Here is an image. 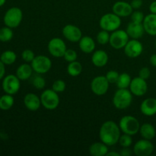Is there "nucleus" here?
<instances>
[{"mask_svg": "<svg viewBox=\"0 0 156 156\" xmlns=\"http://www.w3.org/2000/svg\"><path fill=\"white\" fill-rule=\"evenodd\" d=\"M99 136L102 143L107 146H114L120 137V128L114 121H107L101 126Z\"/></svg>", "mask_w": 156, "mask_h": 156, "instance_id": "obj_1", "label": "nucleus"}, {"mask_svg": "<svg viewBox=\"0 0 156 156\" xmlns=\"http://www.w3.org/2000/svg\"><path fill=\"white\" fill-rule=\"evenodd\" d=\"M132 94L126 88H119L113 98V103L115 108L120 110H124L129 107L132 103Z\"/></svg>", "mask_w": 156, "mask_h": 156, "instance_id": "obj_2", "label": "nucleus"}, {"mask_svg": "<svg viewBox=\"0 0 156 156\" xmlns=\"http://www.w3.org/2000/svg\"><path fill=\"white\" fill-rule=\"evenodd\" d=\"M119 126L123 133L130 136L136 134L140 129V122L132 116H124L122 117Z\"/></svg>", "mask_w": 156, "mask_h": 156, "instance_id": "obj_3", "label": "nucleus"}, {"mask_svg": "<svg viewBox=\"0 0 156 156\" xmlns=\"http://www.w3.org/2000/svg\"><path fill=\"white\" fill-rule=\"evenodd\" d=\"M121 25L120 17L114 13H108L103 15L100 20V27L107 31H114Z\"/></svg>", "mask_w": 156, "mask_h": 156, "instance_id": "obj_4", "label": "nucleus"}, {"mask_svg": "<svg viewBox=\"0 0 156 156\" xmlns=\"http://www.w3.org/2000/svg\"><path fill=\"white\" fill-rule=\"evenodd\" d=\"M22 11L18 7H12L5 14L4 23L7 27L15 28L19 26L22 21Z\"/></svg>", "mask_w": 156, "mask_h": 156, "instance_id": "obj_5", "label": "nucleus"}, {"mask_svg": "<svg viewBox=\"0 0 156 156\" xmlns=\"http://www.w3.org/2000/svg\"><path fill=\"white\" fill-rule=\"evenodd\" d=\"M41 101L43 106L47 110H54L59 104V98L57 92L53 89L45 90L41 96Z\"/></svg>", "mask_w": 156, "mask_h": 156, "instance_id": "obj_6", "label": "nucleus"}, {"mask_svg": "<svg viewBox=\"0 0 156 156\" xmlns=\"http://www.w3.org/2000/svg\"><path fill=\"white\" fill-rule=\"evenodd\" d=\"M129 41V35L123 30H116L110 36L109 43L114 49L123 48Z\"/></svg>", "mask_w": 156, "mask_h": 156, "instance_id": "obj_7", "label": "nucleus"}, {"mask_svg": "<svg viewBox=\"0 0 156 156\" xmlns=\"http://www.w3.org/2000/svg\"><path fill=\"white\" fill-rule=\"evenodd\" d=\"M52 62L48 57L45 56H37L31 62L34 71L39 74H44L50 69Z\"/></svg>", "mask_w": 156, "mask_h": 156, "instance_id": "obj_8", "label": "nucleus"}, {"mask_svg": "<svg viewBox=\"0 0 156 156\" xmlns=\"http://www.w3.org/2000/svg\"><path fill=\"white\" fill-rule=\"evenodd\" d=\"M2 88L6 94H16L20 88V79L17 76L9 75L3 79Z\"/></svg>", "mask_w": 156, "mask_h": 156, "instance_id": "obj_9", "label": "nucleus"}, {"mask_svg": "<svg viewBox=\"0 0 156 156\" xmlns=\"http://www.w3.org/2000/svg\"><path fill=\"white\" fill-rule=\"evenodd\" d=\"M91 88L97 95L101 96L106 94L109 88V82L106 76H101L94 78L91 83Z\"/></svg>", "mask_w": 156, "mask_h": 156, "instance_id": "obj_10", "label": "nucleus"}, {"mask_svg": "<svg viewBox=\"0 0 156 156\" xmlns=\"http://www.w3.org/2000/svg\"><path fill=\"white\" fill-rule=\"evenodd\" d=\"M48 50L50 54L55 57L63 56L66 51V46L60 38H53L48 44Z\"/></svg>", "mask_w": 156, "mask_h": 156, "instance_id": "obj_11", "label": "nucleus"}, {"mask_svg": "<svg viewBox=\"0 0 156 156\" xmlns=\"http://www.w3.org/2000/svg\"><path fill=\"white\" fill-rule=\"evenodd\" d=\"M154 151V146L151 140H140L135 144L133 147V152L137 156H149Z\"/></svg>", "mask_w": 156, "mask_h": 156, "instance_id": "obj_12", "label": "nucleus"}, {"mask_svg": "<svg viewBox=\"0 0 156 156\" xmlns=\"http://www.w3.org/2000/svg\"><path fill=\"white\" fill-rule=\"evenodd\" d=\"M143 44L137 41L136 39H133L129 41L126 45L124 47V53L127 56L130 58L138 57L143 53Z\"/></svg>", "mask_w": 156, "mask_h": 156, "instance_id": "obj_13", "label": "nucleus"}, {"mask_svg": "<svg viewBox=\"0 0 156 156\" xmlns=\"http://www.w3.org/2000/svg\"><path fill=\"white\" fill-rule=\"evenodd\" d=\"M129 88H130L131 93H133L134 95L143 96L147 92L148 85L145 79L139 76L131 81Z\"/></svg>", "mask_w": 156, "mask_h": 156, "instance_id": "obj_14", "label": "nucleus"}, {"mask_svg": "<svg viewBox=\"0 0 156 156\" xmlns=\"http://www.w3.org/2000/svg\"><path fill=\"white\" fill-rule=\"evenodd\" d=\"M62 34L68 41L71 42H78L82 38V31L76 26L68 24L62 29Z\"/></svg>", "mask_w": 156, "mask_h": 156, "instance_id": "obj_15", "label": "nucleus"}, {"mask_svg": "<svg viewBox=\"0 0 156 156\" xmlns=\"http://www.w3.org/2000/svg\"><path fill=\"white\" fill-rule=\"evenodd\" d=\"M133 7L129 3L126 2L119 1L114 3L112 10L114 14L119 17H126L133 13Z\"/></svg>", "mask_w": 156, "mask_h": 156, "instance_id": "obj_16", "label": "nucleus"}, {"mask_svg": "<svg viewBox=\"0 0 156 156\" xmlns=\"http://www.w3.org/2000/svg\"><path fill=\"white\" fill-rule=\"evenodd\" d=\"M145 32L144 27L143 23H137L134 21H131L129 23L126 28V33L128 34L129 37H132L133 39H139L142 37Z\"/></svg>", "mask_w": 156, "mask_h": 156, "instance_id": "obj_17", "label": "nucleus"}, {"mask_svg": "<svg viewBox=\"0 0 156 156\" xmlns=\"http://www.w3.org/2000/svg\"><path fill=\"white\" fill-rule=\"evenodd\" d=\"M141 112L147 117H152L156 114V99L149 98L143 101L140 106Z\"/></svg>", "mask_w": 156, "mask_h": 156, "instance_id": "obj_18", "label": "nucleus"}, {"mask_svg": "<svg viewBox=\"0 0 156 156\" xmlns=\"http://www.w3.org/2000/svg\"><path fill=\"white\" fill-rule=\"evenodd\" d=\"M143 27L145 31L149 35L156 36V15L155 14H149L145 17L143 20Z\"/></svg>", "mask_w": 156, "mask_h": 156, "instance_id": "obj_19", "label": "nucleus"}, {"mask_svg": "<svg viewBox=\"0 0 156 156\" xmlns=\"http://www.w3.org/2000/svg\"><path fill=\"white\" fill-rule=\"evenodd\" d=\"M24 103L26 108L31 111H37L41 107V99L34 93H28L24 98Z\"/></svg>", "mask_w": 156, "mask_h": 156, "instance_id": "obj_20", "label": "nucleus"}, {"mask_svg": "<svg viewBox=\"0 0 156 156\" xmlns=\"http://www.w3.org/2000/svg\"><path fill=\"white\" fill-rule=\"evenodd\" d=\"M92 62L95 66L97 67H103L108 63V56L107 53L104 50H97L93 54Z\"/></svg>", "mask_w": 156, "mask_h": 156, "instance_id": "obj_21", "label": "nucleus"}, {"mask_svg": "<svg viewBox=\"0 0 156 156\" xmlns=\"http://www.w3.org/2000/svg\"><path fill=\"white\" fill-rule=\"evenodd\" d=\"M79 47L84 53H90L94 51L95 48V43L90 37H84L79 41Z\"/></svg>", "mask_w": 156, "mask_h": 156, "instance_id": "obj_22", "label": "nucleus"}, {"mask_svg": "<svg viewBox=\"0 0 156 156\" xmlns=\"http://www.w3.org/2000/svg\"><path fill=\"white\" fill-rule=\"evenodd\" d=\"M90 154L93 156H104L107 155L108 152V148L104 143H93L89 149Z\"/></svg>", "mask_w": 156, "mask_h": 156, "instance_id": "obj_23", "label": "nucleus"}, {"mask_svg": "<svg viewBox=\"0 0 156 156\" xmlns=\"http://www.w3.org/2000/svg\"><path fill=\"white\" fill-rule=\"evenodd\" d=\"M140 134L142 137L145 140H152L155 138L156 135V131L155 127L151 123H144L140 126Z\"/></svg>", "mask_w": 156, "mask_h": 156, "instance_id": "obj_24", "label": "nucleus"}, {"mask_svg": "<svg viewBox=\"0 0 156 156\" xmlns=\"http://www.w3.org/2000/svg\"><path fill=\"white\" fill-rule=\"evenodd\" d=\"M32 71L33 69L31 66L27 63L22 64L17 69L16 76L20 80H27L31 77Z\"/></svg>", "mask_w": 156, "mask_h": 156, "instance_id": "obj_25", "label": "nucleus"}, {"mask_svg": "<svg viewBox=\"0 0 156 156\" xmlns=\"http://www.w3.org/2000/svg\"><path fill=\"white\" fill-rule=\"evenodd\" d=\"M16 54L15 52L12 50H6L2 53L0 56V60L5 64V65H12V63L16 60Z\"/></svg>", "mask_w": 156, "mask_h": 156, "instance_id": "obj_26", "label": "nucleus"}, {"mask_svg": "<svg viewBox=\"0 0 156 156\" xmlns=\"http://www.w3.org/2000/svg\"><path fill=\"white\" fill-rule=\"evenodd\" d=\"M14 105V98L12 94H5L0 98V109L3 111L9 110Z\"/></svg>", "mask_w": 156, "mask_h": 156, "instance_id": "obj_27", "label": "nucleus"}, {"mask_svg": "<svg viewBox=\"0 0 156 156\" xmlns=\"http://www.w3.org/2000/svg\"><path fill=\"white\" fill-rule=\"evenodd\" d=\"M82 66L81 65L80 62H76V61H73V62H71L69 64L68 67H67V71H68V73L71 76H77L82 73Z\"/></svg>", "mask_w": 156, "mask_h": 156, "instance_id": "obj_28", "label": "nucleus"}, {"mask_svg": "<svg viewBox=\"0 0 156 156\" xmlns=\"http://www.w3.org/2000/svg\"><path fill=\"white\" fill-rule=\"evenodd\" d=\"M130 76L127 73H122L119 76L117 82V85L118 88H127L131 83Z\"/></svg>", "mask_w": 156, "mask_h": 156, "instance_id": "obj_29", "label": "nucleus"}, {"mask_svg": "<svg viewBox=\"0 0 156 156\" xmlns=\"http://www.w3.org/2000/svg\"><path fill=\"white\" fill-rule=\"evenodd\" d=\"M13 37V31L9 27H4L0 29V41L8 42Z\"/></svg>", "mask_w": 156, "mask_h": 156, "instance_id": "obj_30", "label": "nucleus"}, {"mask_svg": "<svg viewBox=\"0 0 156 156\" xmlns=\"http://www.w3.org/2000/svg\"><path fill=\"white\" fill-rule=\"evenodd\" d=\"M31 84L34 85V87L37 89H42L45 86L46 82L45 79L42 76H40L39 73H37L31 78Z\"/></svg>", "mask_w": 156, "mask_h": 156, "instance_id": "obj_31", "label": "nucleus"}, {"mask_svg": "<svg viewBox=\"0 0 156 156\" xmlns=\"http://www.w3.org/2000/svg\"><path fill=\"white\" fill-rule=\"evenodd\" d=\"M109 33L107 30H103L98 33L97 35V41L100 44H106L109 42L110 41Z\"/></svg>", "mask_w": 156, "mask_h": 156, "instance_id": "obj_32", "label": "nucleus"}, {"mask_svg": "<svg viewBox=\"0 0 156 156\" xmlns=\"http://www.w3.org/2000/svg\"><path fill=\"white\" fill-rule=\"evenodd\" d=\"M119 143H120V146H123V147H129L133 143L131 136L125 133L124 135L120 136V139H119Z\"/></svg>", "mask_w": 156, "mask_h": 156, "instance_id": "obj_33", "label": "nucleus"}, {"mask_svg": "<svg viewBox=\"0 0 156 156\" xmlns=\"http://www.w3.org/2000/svg\"><path fill=\"white\" fill-rule=\"evenodd\" d=\"M52 89L56 92H62L66 89V83L62 80H56L53 82Z\"/></svg>", "mask_w": 156, "mask_h": 156, "instance_id": "obj_34", "label": "nucleus"}, {"mask_svg": "<svg viewBox=\"0 0 156 156\" xmlns=\"http://www.w3.org/2000/svg\"><path fill=\"white\" fill-rule=\"evenodd\" d=\"M63 56L66 60L71 62L76 60V59H77V53L73 50H66Z\"/></svg>", "mask_w": 156, "mask_h": 156, "instance_id": "obj_35", "label": "nucleus"}, {"mask_svg": "<svg viewBox=\"0 0 156 156\" xmlns=\"http://www.w3.org/2000/svg\"><path fill=\"white\" fill-rule=\"evenodd\" d=\"M119 73L114 70H111L106 75V78L109 83H117V79L119 78Z\"/></svg>", "mask_w": 156, "mask_h": 156, "instance_id": "obj_36", "label": "nucleus"}, {"mask_svg": "<svg viewBox=\"0 0 156 156\" xmlns=\"http://www.w3.org/2000/svg\"><path fill=\"white\" fill-rule=\"evenodd\" d=\"M144 18V15H143V12H140V11H136L131 14V20L134 22L143 23Z\"/></svg>", "mask_w": 156, "mask_h": 156, "instance_id": "obj_37", "label": "nucleus"}, {"mask_svg": "<svg viewBox=\"0 0 156 156\" xmlns=\"http://www.w3.org/2000/svg\"><path fill=\"white\" fill-rule=\"evenodd\" d=\"M21 56H22V59H24L25 62H32L33 59H34L35 56L34 53L32 50H25L22 52V54H21Z\"/></svg>", "mask_w": 156, "mask_h": 156, "instance_id": "obj_38", "label": "nucleus"}, {"mask_svg": "<svg viewBox=\"0 0 156 156\" xmlns=\"http://www.w3.org/2000/svg\"><path fill=\"white\" fill-rule=\"evenodd\" d=\"M150 75H151L150 69H149L148 67H143V68H142L141 69H140V73H139V76H140V77L142 78V79H145V80L149 79V78L150 77Z\"/></svg>", "mask_w": 156, "mask_h": 156, "instance_id": "obj_39", "label": "nucleus"}, {"mask_svg": "<svg viewBox=\"0 0 156 156\" xmlns=\"http://www.w3.org/2000/svg\"><path fill=\"white\" fill-rule=\"evenodd\" d=\"M130 5L133 7V9H138L141 8V6L143 5V1L142 0H133L131 2Z\"/></svg>", "mask_w": 156, "mask_h": 156, "instance_id": "obj_40", "label": "nucleus"}, {"mask_svg": "<svg viewBox=\"0 0 156 156\" xmlns=\"http://www.w3.org/2000/svg\"><path fill=\"white\" fill-rule=\"evenodd\" d=\"M120 154L122 156H130L132 155V151L129 149V147H123V149L120 151Z\"/></svg>", "mask_w": 156, "mask_h": 156, "instance_id": "obj_41", "label": "nucleus"}, {"mask_svg": "<svg viewBox=\"0 0 156 156\" xmlns=\"http://www.w3.org/2000/svg\"><path fill=\"white\" fill-rule=\"evenodd\" d=\"M5 73V64L0 60V79H2Z\"/></svg>", "mask_w": 156, "mask_h": 156, "instance_id": "obj_42", "label": "nucleus"}, {"mask_svg": "<svg viewBox=\"0 0 156 156\" xmlns=\"http://www.w3.org/2000/svg\"><path fill=\"white\" fill-rule=\"evenodd\" d=\"M149 10H150L151 13L155 14L156 15V1L152 2L151 3L150 6H149Z\"/></svg>", "mask_w": 156, "mask_h": 156, "instance_id": "obj_43", "label": "nucleus"}, {"mask_svg": "<svg viewBox=\"0 0 156 156\" xmlns=\"http://www.w3.org/2000/svg\"><path fill=\"white\" fill-rule=\"evenodd\" d=\"M149 62H150L151 65H152V66L156 67V54H153L151 56Z\"/></svg>", "mask_w": 156, "mask_h": 156, "instance_id": "obj_44", "label": "nucleus"}, {"mask_svg": "<svg viewBox=\"0 0 156 156\" xmlns=\"http://www.w3.org/2000/svg\"><path fill=\"white\" fill-rule=\"evenodd\" d=\"M107 155L108 156H120V153H117V152H108V154H107Z\"/></svg>", "mask_w": 156, "mask_h": 156, "instance_id": "obj_45", "label": "nucleus"}, {"mask_svg": "<svg viewBox=\"0 0 156 156\" xmlns=\"http://www.w3.org/2000/svg\"><path fill=\"white\" fill-rule=\"evenodd\" d=\"M5 1L6 0H0V7H1V6H2L5 3Z\"/></svg>", "mask_w": 156, "mask_h": 156, "instance_id": "obj_46", "label": "nucleus"}, {"mask_svg": "<svg viewBox=\"0 0 156 156\" xmlns=\"http://www.w3.org/2000/svg\"><path fill=\"white\" fill-rule=\"evenodd\" d=\"M155 47H156V40H155Z\"/></svg>", "mask_w": 156, "mask_h": 156, "instance_id": "obj_47", "label": "nucleus"}]
</instances>
